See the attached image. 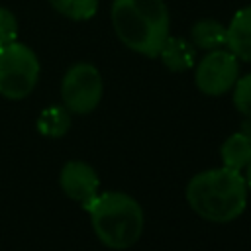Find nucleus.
<instances>
[{"label": "nucleus", "mask_w": 251, "mask_h": 251, "mask_svg": "<svg viewBox=\"0 0 251 251\" xmlns=\"http://www.w3.org/2000/svg\"><path fill=\"white\" fill-rule=\"evenodd\" d=\"M247 182L239 171L220 167L202 171L186 184V202L196 216L226 224L243 214L247 206Z\"/></svg>", "instance_id": "f257e3e1"}, {"label": "nucleus", "mask_w": 251, "mask_h": 251, "mask_svg": "<svg viewBox=\"0 0 251 251\" xmlns=\"http://www.w3.org/2000/svg\"><path fill=\"white\" fill-rule=\"evenodd\" d=\"M110 16L126 47L145 57L159 55L171 24L165 0H114Z\"/></svg>", "instance_id": "f03ea898"}, {"label": "nucleus", "mask_w": 251, "mask_h": 251, "mask_svg": "<svg viewBox=\"0 0 251 251\" xmlns=\"http://www.w3.org/2000/svg\"><path fill=\"white\" fill-rule=\"evenodd\" d=\"M92 222L96 237L110 249L131 247L143 231V210L139 202L126 192H98L82 206Z\"/></svg>", "instance_id": "7ed1b4c3"}, {"label": "nucleus", "mask_w": 251, "mask_h": 251, "mask_svg": "<svg viewBox=\"0 0 251 251\" xmlns=\"http://www.w3.org/2000/svg\"><path fill=\"white\" fill-rule=\"evenodd\" d=\"M39 59L27 45L12 41L0 47V94L8 100H22L39 80Z\"/></svg>", "instance_id": "20e7f679"}, {"label": "nucleus", "mask_w": 251, "mask_h": 251, "mask_svg": "<svg viewBox=\"0 0 251 251\" xmlns=\"http://www.w3.org/2000/svg\"><path fill=\"white\" fill-rule=\"evenodd\" d=\"M102 94V75L94 65L76 63L67 69L61 82V98L71 114H90L100 104Z\"/></svg>", "instance_id": "39448f33"}, {"label": "nucleus", "mask_w": 251, "mask_h": 251, "mask_svg": "<svg viewBox=\"0 0 251 251\" xmlns=\"http://www.w3.org/2000/svg\"><path fill=\"white\" fill-rule=\"evenodd\" d=\"M239 76V59L229 49H214L202 57L194 71L196 88L208 96H222Z\"/></svg>", "instance_id": "423d86ee"}, {"label": "nucleus", "mask_w": 251, "mask_h": 251, "mask_svg": "<svg viewBox=\"0 0 251 251\" xmlns=\"http://www.w3.org/2000/svg\"><path fill=\"white\" fill-rule=\"evenodd\" d=\"M59 184L63 192L80 206L88 204L100 190V178L96 171L84 161H67L61 169Z\"/></svg>", "instance_id": "0eeeda50"}, {"label": "nucleus", "mask_w": 251, "mask_h": 251, "mask_svg": "<svg viewBox=\"0 0 251 251\" xmlns=\"http://www.w3.org/2000/svg\"><path fill=\"white\" fill-rule=\"evenodd\" d=\"M226 47L239 61H251V6L233 14L226 27Z\"/></svg>", "instance_id": "6e6552de"}, {"label": "nucleus", "mask_w": 251, "mask_h": 251, "mask_svg": "<svg viewBox=\"0 0 251 251\" xmlns=\"http://www.w3.org/2000/svg\"><path fill=\"white\" fill-rule=\"evenodd\" d=\"M194 45L188 43L186 39L180 37H167L161 51H159V59L163 61V65L173 71V73H182L194 67Z\"/></svg>", "instance_id": "1a4fd4ad"}, {"label": "nucleus", "mask_w": 251, "mask_h": 251, "mask_svg": "<svg viewBox=\"0 0 251 251\" xmlns=\"http://www.w3.org/2000/svg\"><path fill=\"white\" fill-rule=\"evenodd\" d=\"M222 165L233 171H243L251 163V139L245 137L241 131L231 133L220 147Z\"/></svg>", "instance_id": "9d476101"}, {"label": "nucleus", "mask_w": 251, "mask_h": 251, "mask_svg": "<svg viewBox=\"0 0 251 251\" xmlns=\"http://www.w3.org/2000/svg\"><path fill=\"white\" fill-rule=\"evenodd\" d=\"M190 39H192V45L204 51L222 49L226 45V27L218 20H200L192 25Z\"/></svg>", "instance_id": "9b49d317"}, {"label": "nucleus", "mask_w": 251, "mask_h": 251, "mask_svg": "<svg viewBox=\"0 0 251 251\" xmlns=\"http://www.w3.org/2000/svg\"><path fill=\"white\" fill-rule=\"evenodd\" d=\"M71 129V112L65 106H49L37 118V131L45 137H63Z\"/></svg>", "instance_id": "f8f14e48"}, {"label": "nucleus", "mask_w": 251, "mask_h": 251, "mask_svg": "<svg viewBox=\"0 0 251 251\" xmlns=\"http://www.w3.org/2000/svg\"><path fill=\"white\" fill-rule=\"evenodd\" d=\"M55 12L71 20H90L98 10V0H49Z\"/></svg>", "instance_id": "ddd939ff"}, {"label": "nucleus", "mask_w": 251, "mask_h": 251, "mask_svg": "<svg viewBox=\"0 0 251 251\" xmlns=\"http://www.w3.org/2000/svg\"><path fill=\"white\" fill-rule=\"evenodd\" d=\"M233 106L239 114L251 116V73L237 76L233 84Z\"/></svg>", "instance_id": "4468645a"}, {"label": "nucleus", "mask_w": 251, "mask_h": 251, "mask_svg": "<svg viewBox=\"0 0 251 251\" xmlns=\"http://www.w3.org/2000/svg\"><path fill=\"white\" fill-rule=\"evenodd\" d=\"M12 41H18V20L8 8L0 6V47Z\"/></svg>", "instance_id": "2eb2a0df"}, {"label": "nucleus", "mask_w": 251, "mask_h": 251, "mask_svg": "<svg viewBox=\"0 0 251 251\" xmlns=\"http://www.w3.org/2000/svg\"><path fill=\"white\" fill-rule=\"evenodd\" d=\"M237 131H241L245 137L251 139V116H245V120L239 124V129H237Z\"/></svg>", "instance_id": "dca6fc26"}, {"label": "nucleus", "mask_w": 251, "mask_h": 251, "mask_svg": "<svg viewBox=\"0 0 251 251\" xmlns=\"http://www.w3.org/2000/svg\"><path fill=\"white\" fill-rule=\"evenodd\" d=\"M245 182H247V188L251 190V163L247 165V173H245Z\"/></svg>", "instance_id": "f3484780"}]
</instances>
